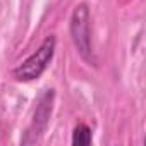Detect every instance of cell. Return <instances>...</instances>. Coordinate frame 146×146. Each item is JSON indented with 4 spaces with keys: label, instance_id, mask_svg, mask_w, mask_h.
<instances>
[{
    "label": "cell",
    "instance_id": "1",
    "mask_svg": "<svg viewBox=\"0 0 146 146\" xmlns=\"http://www.w3.org/2000/svg\"><path fill=\"white\" fill-rule=\"evenodd\" d=\"M91 17H90V9L86 4L76 5L70 16V36L74 41V46L78 48L79 55L83 60H86L91 65H96V57L93 52L91 45V28H90Z\"/></svg>",
    "mask_w": 146,
    "mask_h": 146
},
{
    "label": "cell",
    "instance_id": "2",
    "mask_svg": "<svg viewBox=\"0 0 146 146\" xmlns=\"http://www.w3.org/2000/svg\"><path fill=\"white\" fill-rule=\"evenodd\" d=\"M53 53H55V36H46L40 45V48L12 70L14 78L24 83L38 79L43 74V70L48 67V64L52 62Z\"/></svg>",
    "mask_w": 146,
    "mask_h": 146
},
{
    "label": "cell",
    "instance_id": "3",
    "mask_svg": "<svg viewBox=\"0 0 146 146\" xmlns=\"http://www.w3.org/2000/svg\"><path fill=\"white\" fill-rule=\"evenodd\" d=\"M52 105H53V90H46L38 100V105L33 115V122L26 132L24 143H33L45 132L48 125V119L52 115Z\"/></svg>",
    "mask_w": 146,
    "mask_h": 146
},
{
    "label": "cell",
    "instance_id": "4",
    "mask_svg": "<svg viewBox=\"0 0 146 146\" xmlns=\"http://www.w3.org/2000/svg\"><path fill=\"white\" fill-rule=\"evenodd\" d=\"M91 129L86 125V124H79L76 125L74 132H72V144L74 146H88L91 144Z\"/></svg>",
    "mask_w": 146,
    "mask_h": 146
}]
</instances>
